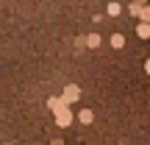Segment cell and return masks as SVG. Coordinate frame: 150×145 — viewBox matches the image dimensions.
I'll list each match as a JSON object with an SVG mask.
<instances>
[{
  "label": "cell",
  "instance_id": "obj_1",
  "mask_svg": "<svg viewBox=\"0 0 150 145\" xmlns=\"http://www.w3.org/2000/svg\"><path fill=\"white\" fill-rule=\"evenodd\" d=\"M120 11H122V9H120V3H108V14H111V17H117Z\"/></svg>",
  "mask_w": 150,
  "mask_h": 145
},
{
  "label": "cell",
  "instance_id": "obj_2",
  "mask_svg": "<svg viewBox=\"0 0 150 145\" xmlns=\"http://www.w3.org/2000/svg\"><path fill=\"white\" fill-rule=\"evenodd\" d=\"M111 45H114V48H122V36H120V34H114V36H111Z\"/></svg>",
  "mask_w": 150,
  "mask_h": 145
},
{
  "label": "cell",
  "instance_id": "obj_3",
  "mask_svg": "<svg viewBox=\"0 0 150 145\" xmlns=\"http://www.w3.org/2000/svg\"><path fill=\"white\" fill-rule=\"evenodd\" d=\"M81 123H92V112H81Z\"/></svg>",
  "mask_w": 150,
  "mask_h": 145
},
{
  "label": "cell",
  "instance_id": "obj_4",
  "mask_svg": "<svg viewBox=\"0 0 150 145\" xmlns=\"http://www.w3.org/2000/svg\"><path fill=\"white\" fill-rule=\"evenodd\" d=\"M67 98H72V101H75V98H78V89H75V86H70V89H67Z\"/></svg>",
  "mask_w": 150,
  "mask_h": 145
},
{
  "label": "cell",
  "instance_id": "obj_5",
  "mask_svg": "<svg viewBox=\"0 0 150 145\" xmlns=\"http://www.w3.org/2000/svg\"><path fill=\"white\" fill-rule=\"evenodd\" d=\"M6 145H11V142H6Z\"/></svg>",
  "mask_w": 150,
  "mask_h": 145
}]
</instances>
